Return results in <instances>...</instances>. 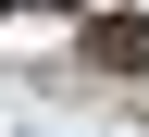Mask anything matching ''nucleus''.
Segmentation results:
<instances>
[{"instance_id": "2", "label": "nucleus", "mask_w": 149, "mask_h": 137, "mask_svg": "<svg viewBox=\"0 0 149 137\" xmlns=\"http://www.w3.org/2000/svg\"><path fill=\"white\" fill-rule=\"evenodd\" d=\"M50 13H87V0H50Z\"/></svg>"}, {"instance_id": "1", "label": "nucleus", "mask_w": 149, "mask_h": 137, "mask_svg": "<svg viewBox=\"0 0 149 137\" xmlns=\"http://www.w3.org/2000/svg\"><path fill=\"white\" fill-rule=\"evenodd\" d=\"M74 50L100 75H149V13H112V0H87V25H74Z\"/></svg>"}]
</instances>
